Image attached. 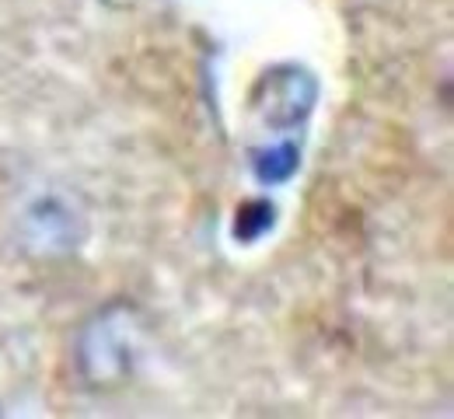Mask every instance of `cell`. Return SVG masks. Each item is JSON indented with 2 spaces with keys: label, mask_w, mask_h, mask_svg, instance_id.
<instances>
[{
  "label": "cell",
  "mask_w": 454,
  "mask_h": 419,
  "mask_svg": "<svg viewBox=\"0 0 454 419\" xmlns=\"http://www.w3.org/2000/svg\"><path fill=\"white\" fill-rule=\"evenodd\" d=\"M81 370L91 384H119L133 367V311L109 304L81 332Z\"/></svg>",
  "instance_id": "6da1fadb"
},
{
  "label": "cell",
  "mask_w": 454,
  "mask_h": 419,
  "mask_svg": "<svg viewBox=\"0 0 454 419\" xmlns=\"http://www.w3.org/2000/svg\"><path fill=\"white\" fill-rule=\"evenodd\" d=\"M318 77L301 63H277L262 70L252 88V113L273 129H294L315 113Z\"/></svg>",
  "instance_id": "7a4b0ae2"
},
{
  "label": "cell",
  "mask_w": 454,
  "mask_h": 419,
  "mask_svg": "<svg viewBox=\"0 0 454 419\" xmlns=\"http://www.w3.org/2000/svg\"><path fill=\"white\" fill-rule=\"evenodd\" d=\"M301 168V147L297 144H277V147H262V151H252V172L262 185H284L297 175Z\"/></svg>",
  "instance_id": "3957f363"
},
{
  "label": "cell",
  "mask_w": 454,
  "mask_h": 419,
  "mask_svg": "<svg viewBox=\"0 0 454 419\" xmlns=\"http://www.w3.org/2000/svg\"><path fill=\"white\" fill-rule=\"evenodd\" d=\"M273 228H277V206L270 199H248V203L238 206L231 235H234L238 244H255V241L266 238Z\"/></svg>",
  "instance_id": "277c9868"
}]
</instances>
